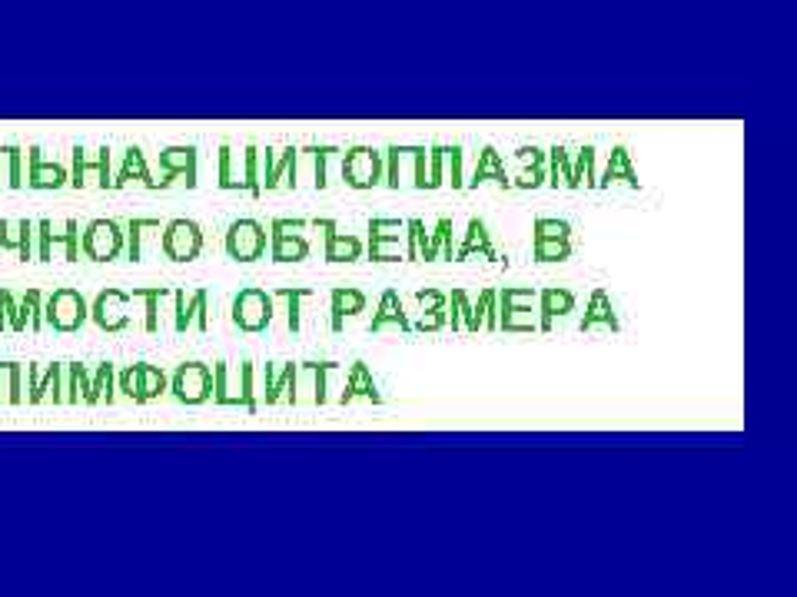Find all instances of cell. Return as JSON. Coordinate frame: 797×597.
<instances>
[{
    "label": "cell",
    "instance_id": "obj_28",
    "mask_svg": "<svg viewBox=\"0 0 797 597\" xmlns=\"http://www.w3.org/2000/svg\"><path fill=\"white\" fill-rule=\"evenodd\" d=\"M87 173H97L100 176V186L107 189V186H113V179H110V149H100V156H97V163H87V156H83V149H73V179H70V183H73V186H83V183H87Z\"/></svg>",
    "mask_w": 797,
    "mask_h": 597
},
{
    "label": "cell",
    "instance_id": "obj_19",
    "mask_svg": "<svg viewBox=\"0 0 797 597\" xmlns=\"http://www.w3.org/2000/svg\"><path fill=\"white\" fill-rule=\"evenodd\" d=\"M173 298H177V332H187L189 326H197L199 332H206L209 328V292L206 289H197L193 296L187 298V292H173Z\"/></svg>",
    "mask_w": 797,
    "mask_h": 597
},
{
    "label": "cell",
    "instance_id": "obj_9",
    "mask_svg": "<svg viewBox=\"0 0 797 597\" xmlns=\"http://www.w3.org/2000/svg\"><path fill=\"white\" fill-rule=\"evenodd\" d=\"M80 249L93 262L117 259L123 252V223H117V219H93L83 229V236H80Z\"/></svg>",
    "mask_w": 797,
    "mask_h": 597
},
{
    "label": "cell",
    "instance_id": "obj_55",
    "mask_svg": "<svg viewBox=\"0 0 797 597\" xmlns=\"http://www.w3.org/2000/svg\"><path fill=\"white\" fill-rule=\"evenodd\" d=\"M446 328V308H432V312H422L418 322H412V332H438Z\"/></svg>",
    "mask_w": 797,
    "mask_h": 597
},
{
    "label": "cell",
    "instance_id": "obj_42",
    "mask_svg": "<svg viewBox=\"0 0 797 597\" xmlns=\"http://www.w3.org/2000/svg\"><path fill=\"white\" fill-rule=\"evenodd\" d=\"M127 232H123V249H127V259L130 262H137L139 256H143V249H139V242H143V232L147 229H159V219H130Z\"/></svg>",
    "mask_w": 797,
    "mask_h": 597
},
{
    "label": "cell",
    "instance_id": "obj_25",
    "mask_svg": "<svg viewBox=\"0 0 797 597\" xmlns=\"http://www.w3.org/2000/svg\"><path fill=\"white\" fill-rule=\"evenodd\" d=\"M446 328L452 332H478V318L472 308V296L466 289H452L448 292V308H446Z\"/></svg>",
    "mask_w": 797,
    "mask_h": 597
},
{
    "label": "cell",
    "instance_id": "obj_6",
    "mask_svg": "<svg viewBox=\"0 0 797 597\" xmlns=\"http://www.w3.org/2000/svg\"><path fill=\"white\" fill-rule=\"evenodd\" d=\"M159 252L173 262H193L203 252V229L193 219H169L159 236Z\"/></svg>",
    "mask_w": 797,
    "mask_h": 597
},
{
    "label": "cell",
    "instance_id": "obj_26",
    "mask_svg": "<svg viewBox=\"0 0 797 597\" xmlns=\"http://www.w3.org/2000/svg\"><path fill=\"white\" fill-rule=\"evenodd\" d=\"M309 296H312L309 286H283L273 292V302H283V306H286V328L293 336L302 328V302H306Z\"/></svg>",
    "mask_w": 797,
    "mask_h": 597
},
{
    "label": "cell",
    "instance_id": "obj_32",
    "mask_svg": "<svg viewBox=\"0 0 797 597\" xmlns=\"http://www.w3.org/2000/svg\"><path fill=\"white\" fill-rule=\"evenodd\" d=\"M147 183V186H157V179H149V169H147V156H143V149L139 147H130L123 153V166H120L117 179H113V186H127V183Z\"/></svg>",
    "mask_w": 797,
    "mask_h": 597
},
{
    "label": "cell",
    "instance_id": "obj_27",
    "mask_svg": "<svg viewBox=\"0 0 797 597\" xmlns=\"http://www.w3.org/2000/svg\"><path fill=\"white\" fill-rule=\"evenodd\" d=\"M309 252H312V246H309L306 232L269 239V259H273V262H306Z\"/></svg>",
    "mask_w": 797,
    "mask_h": 597
},
{
    "label": "cell",
    "instance_id": "obj_1",
    "mask_svg": "<svg viewBox=\"0 0 797 597\" xmlns=\"http://www.w3.org/2000/svg\"><path fill=\"white\" fill-rule=\"evenodd\" d=\"M256 365L243 362L239 368H233L229 362H216L213 365V402L226 408H246V412H259L256 398Z\"/></svg>",
    "mask_w": 797,
    "mask_h": 597
},
{
    "label": "cell",
    "instance_id": "obj_20",
    "mask_svg": "<svg viewBox=\"0 0 797 597\" xmlns=\"http://www.w3.org/2000/svg\"><path fill=\"white\" fill-rule=\"evenodd\" d=\"M472 256H485L492 262H498V252H495V242H492V232H488V223L485 219L472 216L466 226V236L462 242L456 246V262H466Z\"/></svg>",
    "mask_w": 797,
    "mask_h": 597
},
{
    "label": "cell",
    "instance_id": "obj_34",
    "mask_svg": "<svg viewBox=\"0 0 797 597\" xmlns=\"http://www.w3.org/2000/svg\"><path fill=\"white\" fill-rule=\"evenodd\" d=\"M219 186L243 189V153L229 143L219 147Z\"/></svg>",
    "mask_w": 797,
    "mask_h": 597
},
{
    "label": "cell",
    "instance_id": "obj_51",
    "mask_svg": "<svg viewBox=\"0 0 797 597\" xmlns=\"http://www.w3.org/2000/svg\"><path fill=\"white\" fill-rule=\"evenodd\" d=\"M412 173H416V179H412V186L416 189H428V149L426 147H412Z\"/></svg>",
    "mask_w": 797,
    "mask_h": 597
},
{
    "label": "cell",
    "instance_id": "obj_5",
    "mask_svg": "<svg viewBox=\"0 0 797 597\" xmlns=\"http://www.w3.org/2000/svg\"><path fill=\"white\" fill-rule=\"evenodd\" d=\"M266 242L269 232L259 219H236V223H229L226 239H223L226 256L233 262H256V259H263L266 256Z\"/></svg>",
    "mask_w": 797,
    "mask_h": 597
},
{
    "label": "cell",
    "instance_id": "obj_54",
    "mask_svg": "<svg viewBox=\"0 0 797 597\" xmlns=\"http://www.w3.org/2000/svg\"><path fill=\"white\" fill-rule=\"evenodd\" d=\"M515 159H518V166H522V169H535V166H545L548 153H545V149H538V147H518Z\"/></svg>",
    "mask_w": 797,
    "mask_h": 597
},
{
    "label": "cell",
    "instance_id": "obj_10",
    "mask_svg": "<svg viewBox=\"0 0 797 597\" xmlns=\"http://www.w3.org/2000/svg\"><path fill=\"white\" fill-rule=\"evenodd\" d=\"M117 385H120V392H123L127 398H133V402H153V398H159L163 392H167L169 378L163 368L139 362V365H130L120 372Z\"/></svg>",
    "mask_w": 797,
    "mask_h": 597
},
{
    "label": "cell",
    "instance_id": "obj_46",
    "mask_svg": "<svg viewBox=\"0 0 797 597\" xmlns=\"http://www.w3.org/2000/svg\"><path fill=\"white\" fill-rule=\"evenodd\" d=\"M369 239H389V242H402V239H406V219L372 216V219H369Z\"/></svg>",
    "mask_w": 797,
    "mask_h": 597
},
{
    "label": "cell",
    "instance_id": "obj_21",
    "mask_svg": "<svg viewBox=\"0 0 797 597\" xmlns=\"http://www.w3.org/2000/svg\"><path fill=\"white\" fill-rule=\"evenodd\" d=\"M611 183H625V186H631V189L641 186V179H638V169H635V159H631V149H628L625 143H618V147L611 149V156H608V166H605V173L598 176L595 189H608Z\"/></svg>",
    "mask_w": 797,
    "mask_h": 597
},
{
    "label": "cell",
    "instance_id": "obj_39",
    "mask_svg": "<svg viewBox=\"0 0 797 597\" xmlns=\"http://www.w3.org/2000/svg\"><path fill=\"white\" fill-rule=\"evenodd\" d=\"M113 385H117V368L103 362L97 368V375L90 378V395H87V405H97V402H113Z\"/></svg>",
    "mask_w": 797,
    "mask_h": 597
},
{
    "label": "cell",
    "instance_id": "obj_11",
    "mask_svg": "<svg viewBox=\"0 0 797 597\" xmlns=\"http://www.w3.org/2000/svg\"><path fill=\"white\" fill-rule=\"evenodd\" d=\"M259 375V405H276V402H289V405H299V385H296V362H286L283 368L276 365H256Z\"/></svg>",
    "mask_w": 797,
    "mask_h": 597
},
{
    "label": "cell",
    "instance_id": "obj_30",
    "mask_svg": "<svg viewBox=\"0 0 797 597\" xmlns=\"http://www.w3.org/2000/svg\"><path fill=\"white\" fill-rule=\"evenodd\" d=\"M598 149L591 147V143H585V147H578L575 149V159H571V189H595L598 183Z\"/></svg>",
    "mask_w": 797,
    "mask_h": 597
},
{
    "label": "cell",
    "instance_id": "obj_38",
    "mask_svg": "<svg viewBox=\"0 0 797 597\" xmlns=\"http://www.w3.org/2000/svg\"><path fill=\"white\" fill-rule=\"evenodd\" d=\"M34 153V173H30V186H37V189H57L63 186V169L57 166V163H43L40 159V149H30Z\"/></svg>",
    "mask_w": 797,
    "mask_h": 597
},
{
    "label": "cell",
    "instance_id": "obj_31",
    "mask_svg": "<svg viewBox=\"0 0 797 597\" xmlns=\"http://www.w3.org/2000/svg\"><path fill=\"white\" fill-rule=\"evenodd\" d=\"M456 262V242H452V219L438 216L436 226L428 229V262Z\"/></svg>",
    "mask_w": 797,
    "mask_h": 597
},
{
    "label": "cell",
    "instance_id": "obj_24",
    "mask_svg": "<svg viewBox=\"0 0 797 597\" xmlns=\"http://www.w3.org/2000/svg\"><path fill=\"white\" fill-rule=\"evenodd\" d=\"M339 368V362H299L296 365V382H309V402L312 405H326L329 402V375Z\"/></svg>",
    "mask_w": 797,
    "mask_h": 597
},
{
    "label": "cell",
    "instance_id": "obj_48",
    "mask_svg": "<svg viewBox=\"0 0 797 597\" xmlns=\"http://www.w3.org/2000/svg\"><path fill=\"white\" fill-rule=\"evenodd\" d=\"M532 239H571V223L568 219L538 216L532 223Z\"/></svg>",
    "mask_w": 797,
    "mask_h": 597
},
{
    "label": "cell",
    "instance_id": "obj_47",
    "mask_svg": "<svg viewBox=\"0 0 797 597\" xmlns=\"http://www.w3.org/2000/svg\"><path fill=\"white\" fill-rule=\"evenodd\" d=\"M366 256L372 262H406V242H389V239H369Z\"/></svg>",
    "mask_w": 797,
    "mask_h": 597
},
{
    "label": "cell",
    "instance_id": "obj_2",
    "mask_svg": "<svg viewBox=\"0 0 797 597\" xmlns=\"http://www.w3.org/2000/svg\"><path fill=\"white\" fill-rule=\"evenodd\" d=\"M538 289L502 286L498 289V332H538Z\"/></svg>",
    "mask_w": 797,
    "mask_h": 597
},
{
    "label": "cell",
    "instance_id": "obj_49",
    "mask_svg": "<svg viewBox=\"0 0 797 597\" xmlns=\"http://www.w3.org/2000/svg\"><path fill=\"white\" fill-rule=\"evenodd\" d=\"M442 159H446V143H428V189H442L446 186V169H442Z\"/></svg>",
    "mask_w": 797,
    "mask_h": 597
},
{
    "label": "cell",
    "instance_id": "obj_17",
    "mask_svg": "<svg viewBox=\"0 0 797 597\" xmlns=\"http://www.w3.org/2000/svg\"><path fill=\"white\" fill-rule=\"evenodd\" d=\"M575 292L565 286H545L538 289V332H552L555 318H565L575 312Z\"/></svg>",
    "mask_w": 797,
    "mask_h": 597
},
{
    "label": "cell",
    "instance_id": "obj_22",
    "mask_svg": "<svg viewBox=\"0 0 797 597\" xmlns=\"http://www.w3.org/2000/svg\"><path fill=\"white\" fill-rule=\"evenodd\" d=\"M581 332H591V328H605V332H621V318H618L615 306H611V296L605 289H595L591 298L585 306V318L578 322Z\"/></svg>",
    "mask_w": 797,
    "mask_h": 597
},
{
    "label": "cell",
    "instance_id": "obj_53",
    "mask_svg": "<svg viewBox=\"0 0 797 597\" xmlns=\"http://www.w3.org/2000/svg\"><path fill=\"white\" fill-rule=\"evenodd\" d=\"M416 302L422 312H432V308H448V292L442 289H418Z\"/></svg>",
    "mask_w": 797,
    "mask_h": 597
},
{
    "label": "cell",
    "instance_id": "obj_56",
    "mask_svg": "<svg viewBox=\"0 0 797 597\" xmlns=\"http://www.w3.org/2000/svg\"><path fill=\"white\" fill-rule=\"evenodd\" d=\"M309 226L316 229V232H322V242H329V239H332V236H336V232H339V223H336V219H329V216L309 219Z\"/></svg>",
    "mask_w": 797,
    "mask_h": 597
},
{
    "label": "cell",
    "instance_id": "obj_37",
    "mask_svg": "<svg viewBox=\"0 0 797 597\" xmlns=\"http://www.w3.org/2000/svg\"><path fill=\"white\" fill-rule=\"evenodd\" d=\"M309 159H312V186L316 189H326L329 186V163L342 153L339 147H306L302 149Z\"/></svg>",
    "mask_w": 797,
    "mask_h": 597
},
{
    "label": "cell",
    "instance_id": "obj_52",
    "mask_svg": "<svg viewBox=\"0 0 797 597\" xmlns=\"http://www.w3.org/2000/svg\"><path fill=\"white\" fill-rule=\"evenodd\" d=\"M548 183V169L535 166V169H522L515 179H512V189H538Z\"/></svg>",
    "mask_w": 797,
    "mask_h": 597
},
{
    "label": "cell",
    "instance_id": "obj_29",
    "mask_svg": "<svg viewBox=\"0 0 797 597\" xmlns=\"http://www.w3.org/2000/svg\"><path fill=\"white\" fill-rule=\"evenodd\" d=\"M322 256L326 262H359V259L366 256V242L359 236H349V232H336V236L329 239L326 249H322Z\"/></svg>",
    "mask_w": 797,
    "mask_h": 597
},
{
    "label": "cell",
    "instance_id": "obj_16",
    "mask_svg": "<svg viewBox=\"0 0 797 597\" xmlns=\"http://www.w3.org/2000/svg\"><path fill=\"white\" fill-rule=\"evenodd\" d=\"M369 306V296L362 292V289L356 286H336L332 292H329V328L332 332H342L346 328V318H356L362 316Z\"/></svg>",
    "mask_w": 797,
    "mask_h": 597
},
{
    "label": "cell",
    "instance_id": "obj_18",
    "mask_svg": "<svg viewBox=\"0 0 797 597\" xmlns=\"http://www.w3.org/2000/svg\"><path fill=\"white\" fill-rule=\"evenodd\" d=\"M356 398H366V402H372V405H382V402H386V398H382V392H379V385H376V378H372V368H369L362 358L349 365V375H346V382H342L339 405H352Z\"/></svg>",
    "mask_w": 797,
    "mask_h": 597
},
{
    "label": "cell",
    "instance_id": "obj_4",
    "mask_svg": "<svg viewBox=\"0 0 797 597\" xmlns=\"http://www.w3.org/2000/svg\"><path fill=\"white\" fill-rule=\"evenodd\" d=\"M273 312H276V302H273L266 289L246 286L233 296V326L239 332H246V336L266 332L269 322H273Z\"/></svg>",
    "mask_w": 797,
    "mask_h": 597
},
{
    "label": "cell",
    "instance_id": "obj_44",
    "mask_svg": "<svg viewBox=\"0 0 797 597\" xmlns=\"http://www.w3.org/2000/svg\"><path fill=\"white\" fill-rule=\"evenodd\" d=\"M130 296H133V298H143V302H147V322H143V328H147V332H157V328H159V316H157V312H159V298H167L169 289L167 286L133 289Z\"/></svg>",
    "mask_w": 797,
    "mask_h": 597
},
{
    "label": "cell",
    "instance_id": "obj_43",
    "mask_svg": "<svg viewBox=\"0 0 797 597\" xmlns=\"http://www.w3.org/2000/svg\"><path fill=\"white\" fill-rule=\"evenodd\" d=\"M408 149L412 147H398V143H389L386 149H382V159H386V183L389 189H402V163H406L408 156Z\"/></svg>",
    "mask_w": 797,
    "mask_h": 597
},
{
    "label": "cell",
    "instance_id": "obj_23",
    "mask_svg": "<svg viewBox=\"0 0 797 597\" xmlns=\"http://www.w3.org/2000/svg\"><path fill=\"white\" fill-rule=\"evenodd\" d=\"M482 183H498L502 189H512V179H508L505 173V159H502V153H498L495 147H482L475 169H472V176L466 179L468 189H478Z\"/></svg>",
    "mask_w": 797,
    "mask_h": 597
},
{
    "label": "cell",
    "instance_id": "obj_7",
    "mask_svg": "<svg viewBox=\"0 0 797 597\" xmlns=\"http://www.w3.org/2000/svg\"><path fill=\"white\" fill-rule=\"evenodd\" d=\"M299 149L296 147H286L283 153L276 149H263L259 147V186L263 193L266 189H276V186H286V189H296L299 186Z\"/></svg>",
    "mask_w": 797,
    "mask_h": 597
},
{
    "label": "cell",
    "instance_id": "obj_3",
    "mask_svg": "<svg viewBox=\"0 0 797 597\" xmlns=\"http://www.w3.org/2000/svg\"><path fill=\"white\" fill-rule=\"evenodd\" d=\"M342 163H339V176L349 189H376L382 179H386V159L382 153L372 147H349L346 153H339Z\"/></svg>",
    "mask_w": 797,
    "mask_h": 597
},
{
    "label": "cell",
    "instance_id": "obj_50",
    "mask_svg": "<svg viewBox=\"0 0 797 597\" xmlns=\"http://www.w3.org/2000/svg\"><path fill=\"white\" fill-rule=\"evenodd\" d=\"M309 229V219H289V216H276L269 223V239L276 236H296V232H306Z\"/></svg>",
    "mask_w": 797,
    "mask_h": 597
},
{
    "label": "cell",
    "instance_id": "obj_36",
    "mask_svg": "<svg viewBox=\"0 0 797 597\" xmlns=\"http://www.w3.org/2000/svg\"><path fill=\"white\" fill-rule=\"evenodd\" d=\"M532 259L535 262H568L571 239H532Z\"/></svg>",
    "mask_w": 797,
    "mask_h": 597
},
{
    "label": "cell",
    "instance_id": "obj_8",
    "mask_svg": "<svg viewBox=\"0 0 797 597\" xmlns=\"http://www.w3.org/2000/svg\"><path fill=\"white\" fill-rule=\"evenodd\" d=\"M169 392L183 405H203L213 398V368L203 362H183L169 378Z\"/></svg>",
    "mask_w": 797,
    "mask_h": 597
},
{
    "label": "cell",
    "instance_id": "obj_35",
    "mask_svg": "<svg viewBox=\"0 0 797 597\" xmlns=\"http://www.w3.org/2000/svg\"><path fill=\"white\" fill-rule=\"evenodd\" d=\"M406 262H428V229L426 219H406Z\"/></svg>",
    "mask_w": 797,
    "mask_h": 597
},
{
    "label": "cell",
    "instance_id": "obj_13",
    "mask_svg": "<svg viewBox=\"0 0 797 597\" xmlns=\"http://www.w3.org/2000/svg\"><path fill=\"white\" fill-rule=\"evenodd\" d=\"M159 169L163 176L157 186H169V183H183L187 189L197 186V147H167L159 153Z\"/></svg>",
    "mask_w": 797,
    "mask_h": 597
},
{
    "label": "cell",
    "instance_id": "obj_12",
    "mask_svg": "<svg viewBox=\"0 0 797 597\" xmlns=\"http://www.w3.org/2000/svg\"><path fill=\"white\" fill-rule=\"evenodd\" d=\"M47 326H53L57 332H77L90 316V306L87 298L80 296L77 289H57L53 296L47 298Z\"/></svg>",
    "mask_w": 797,
    "mask_h": 597
},
{
    "label": "cell",
    "instance_id": "obj_45",
    "mask_svg": "<svg viewBox=\"0 0 797 597\" xmlns=\"http://www.w3.org/2000/svg\"><path fill=\"white\" fill-rule=\"evenodd\" d=\"M243 189H246L253 199L263 196V186H259V147L256 143H249V147L243 149Z\"/></svg>",
    "mask_w": 797,
    "mask_h": 597
},
{
    "label": "cell",
    "instance_id": "obj_41",
    "mask_svg": "<svg viewBox=\"0 0 797 597\" xmlns=\"http://www.w3.org/2000/svg\"><path fill=\"white\" fill-rule=\"evenodd\" d=\"M442 169H446V183L452 189H466V149L452 143H446V159H442Z\"/></svg>",
    "mask_w": 797,
    "mask_h": 597
},
{
    "label": "cell",
    "instance_id": "obj_33",
    "mask_svg": "<svg viewBox=\"0 0 797 597\" xmlns=\"http://www.w3.org/2000/svg\"><path fill=\"white\" fill-rule=\"evenodd\" d=\"M548 186L558 189V186H565L571 189V149L562 147V143H555V147L548 149Z\"/></svg>",
    "mask_w": 797,
    "mask_h": 597
},
{
    "label": "cell",
    "instance_id": "obj_14",
    "mask_svg": "<svg viewBox=\"0 0 797 597\" xmlns=\"http://www.w3.org/2000/svg\"><path fill=\"white\" fill-rule=\"evenodd\" d=\"M130 292H120V289H107V292H100L93 298V306H90V316L97 322L103 332H123L130 326V316H127V302H130Z\"/></svg>",
    "mask_w": 797,
    "mask_h": 597
},
{
    "label": "cell",
    "instance_id": "obj_15",
    "mask_svg": "<svg viewBox=\"0 0 797 597\" xmlns=\"http://www.w3.org/2000/svg\"><path fill=\"white\" fill-rule=\"evenodd\" d=\"M389 328H396L402 336L412 332V322H408V312H406V302L398 296V289L389 286L382 296H379V306H376V316L369 322V332L379 336V332H389Z\"/></svg>",
    "mask_w": 797,
    "mask_h": 597
},
{
    "label": "cell",
    "instance_id": "obj_40",
    "mask_svg": "<svg viewBox=\"0 0 797 597\" xmlns=\"http://www.w3.org/2000/svg\"><path fill=\"white\" fill-rule=\"evenodd\" d=\"M472 308H475L478 326L488 328V332H498V289H482Z\"/></svg>",
    "mask_w": 797,
    "mask_h": 597
}]
</instances>
